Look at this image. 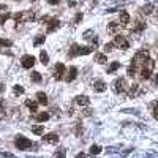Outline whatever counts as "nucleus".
Instances as JSON below:
<instances>
[{
	"label": "nucleus",
	"instance_id": "f257e3e1",
	"mask_svg": "<svg viewBox=\"0 0 158 158\" xmlns=\"http://www.w3.org/2000/svg\"><path fill=\"white\" fill-rule=\"evenodd\" d=\"M153 68H155V62L152 60V59H147L142 65H141V71H139V76H141V79L142 81H145V79H149L150 76H152V71H153Z\"/></svg>",
	"mask_w": 158,
	"mask_h": 158
},
{
	"label": "nucleus",
	"instance_id": "f03ea898",
	"mask_svg": "<svg viewBox=\"0 0 158 158\" xmlns=\"http://www.w3.org/2000/svg\"><path fill=\"white\" fill-rule=\"evenodd\" d=\"M37 19V13L35 11H19L18 14H14V21L16 24H22V22H30Z\"/></svg>",
	"mask_w": 158,
	"mask_h": 158
},
{
	"label": "nucleus",
	"instance_id": "7ed1b4c3",
	"mask_svg": "<svg viewBox=\"0 0 158 158\" xmlns=\"http://www.w3.org/2000/svg\"><path fill=\"white\" fill-rule=\"evenodd\" d=\"M14 145H16V149H19V150H27V149L32 147L33 144H32V141L29 138L19 134V136H16V139H14Z\"/></svg>",
	"mask_w": 158,
	"mask_h": 158
},
{
	"label": "nucleus",
	"instance_id": "20e7f679",
	"mask_svg": "<svg viewBox=\"0 0 158 158\" xmlns=\"http://www.w3.org/2000/svg\"><path fill=\"white\" fill-rule=\"evenodd\" d=\"M147 59H149V51L147 49H141V51H138L136 54H134V57L131 59V63L136 65V66H141Z\"/></svg>",
	"mask_w": 158,
	"mask_h": 158
},
{
	"label": "nucleus",
	"instance_id": "39448f33",
	"mask_svg": "<svg viewBox=\"0 0 158 158\" xmlns=\"http://www.w3.org/2000/svg\"><path fill=\"white\" fill-rule=\"evenodd\" d=\"M127 81H125V77H117L114 82H112V90H114L116 93H123L127 90Z\"/></svg>",
	"mask_w": 158,
	"mask_h": 158
},
{
	"label": "nucleus",
	"instance_id": "423d86ee",
	"mask_svg": "<svg viewBox=\"0 0 158 158\" xmlns=\"http://www.w3.org/2000/svg\"><path fill=\"white\" fill-rule=\"evenodd\" d=\"M114 44H116L117 48L123 49V51L130 49V43H128V40H127L125 37H122V35H116V37H114Z\"/></svg>",
	"mask_w": 158,
	"mask_h": 158
},
{
	"label": "nucleus",
	"instance_id": "0eeeda50",
	"mask_svg": "<svg viewBox=\"0 0 158 158\" xmlns=\"http://www.w3.org/2000/svg\"><path fill=\"white\" fill-rule=\"evenodd\" d=\"M65 73H66V68L63 63H57L54 68V79H57V81H60V79L65 77Z\"/></svg>",
	"mask_w": 158,
	"mask_h": 158
},
{
	"label": "nucleus",
	"instance_id": "6e6552de",
	"mask_svg": "<svg viewBox=\"0 0 158 158\" xmlns=\"http://www.w3.org/2000/svg\"><path fill=\"white\" fill-rule=\"evenodd\" d=\"M35 63H37V59L33 57V55H24V57L21 59V65L24 66L26 70H30Z\"/></svg>",
	"mask_w": 158,
	"mask_h": 158
},
{
	"label": "nucleus",
	"instance_id": "1a4fd4ad",
	"mask_svg": "<svg viewBox=\"0 0 158 158\" xmlns=\"http://www.w3.org/2000/svg\"><path fill=\"white\" fill-rule=\"evenodd\" d=\"M141 93H142V87H141L139 84H133V85H130L128 92H127L128 98H136V97H139Z\"/></svg>",
	"mask_w": 158,
	"mask_h": 158
},
{
	"label": "nucleus",
	"instance_id": "9d476101",
	"mask_svg": "<svg viewBox=\"0 0 158 158\" xmlns=\"http://www.w3.org/2000/svg\"><path fill=\"white\" fill-rule=\"evenodd\" d=\"M76 76H77V68H76V66H70V70H66L63 79H65L66 82H73L74 79H76Z\"/></svg>",
	"mask_w": 158,
	"mask_h": 158
},
{
	"label": "nucleus",
	"instance_id": "9b49d317",
	"mask_svg": "<svg viewBox=\"0 0 158 158\" xmlns=\"http://www.w3.org/2000/svg\"><path fill=\"white\" fill-rule=\"evenodd\" d=\"M43 141L48 144H57L59 142V134L57 133H49L46 136H43Z\"/></svg>",
	"mask_w": 158,
	"mask_h": 158
},
{
	"label": "nucleus",
	"instance_id": "f8f14e48",
	"mask_svg": "<svg viewBox=\"0 0 158 158\" xmlns=\"http://www.w3.org/2000/svg\"><path fill=\"white\" fill-rule=\"evenodd\" d=\"M59 27H60V21H59V19L54 18V19H49V21H48V32H49V33L54 32L55 29H59Z\"/></svg>",
	"mask_w": 158,
	"mask_h": 158
},
{
	"label": "nucleus",
	"instance_id": "ddd939ff",
	"mask_svg": "<svg viewBox=\"0 0 158 158\" xmlns=\"http://www.w3.org/2000/svg\"><path fill=\"white\" fill-rule=\"evenodd\" d=\"M119 22L125 27L128 22H130V14L127 13V11H123V10H120V16H119Z\"/></svg>",
	"mask_w": 158,
	"mask_h": 158
},
{
	"label": "nucleus",
	"instance_id": "4468645a",
	"mask_svg": "<svg viewBox=\"0 0 158 158\" xmlns=\"http://www.w3.org/2000/svg\"><path fill=\"white\" fill-rule=\"evenodd\" d=\"M122 27L123 26L120 24V22H109V24H108V32L109 33H117Z\"/></svg>",
	"mask_w": 158,
	"mask_h": 158
},
{
	"label": "nucleus",
	"instance_id": "2eb2a0df",
	"mask_svg": "<svg viewBox=\"0 0 158 158\" xmlns=\"http://www.w3.org/2000/svg\"><path fill=\"white\" fill-rule=\"evenodd\" d=\"M74 103L77 105V106H89V98L85 97V95H79V97H76L74 98Z\"/></svg>",
	"mask_w": 158,
	"mask_h": 158
},
{
	"label": "nucleus",
	"instance_id": "dca6fc26",
	"mask_svg": "<svg viewBox=\"0 0 158 158\" xmlns=\"http://www.w3.org/2000/svg\"><path fill=\"white\" fill-rule=\"evenodd\" d=\"M93 90L95 92H105L106 90V84L103 82V81H100V79H97V81H93Z\"/></svg>",
	"mask_w": 158,
	"mask_h": 158
},
{
	"label": "nucleus",
	"instance_id": "f3484780",
	"mask_svg": "<svg viewBox=\"0 0 158 158\" xmlns=\"http://www.w3.org/2000/svg\"><path fill=\"white\" fill-rule=\"evenodd\" d=\"M76 55H81V46H77V44H73V46L70 48L68 57L73 59V57H76Z\"/></svg>",
	"mask_w": 158,
	"mask_h": 158
},
{
	"label": "nucleus",
	"instance_id": "a211bd4d",
	"mask_svg": "<svg viewBox=\"0 0 158 158\" xmlns=\"http://www.w3.org/2000/svg\"><path fill=\"white\" fill-rule=\"evenodd\" d=\"M37 100H38L40 105H48V95L44 92H38L37 93Z\"/></svg>",
	"mask_w": 158,
	"mask_h": 158
},
{
	"label": "nucleus",
	"instance_id": "6ab92c4d",
	"mask_svg": "<svg viewBox=\"0 0 158 158\" xmlns=\"http://www.w3.org/2000/svg\"><path fill=\"white\" fill-rule=\"evenodd\" d=\"M95 62L103 65V63H106V62H108V57H106L105 54H101V52H97V54H95Z\"/></svg>",
	"mask_w": 158,
	"mask_h": 158
},
{
	"label": "nucleus",
	"instance_id": "aec40b11",
	"mask_svg": "<svg viewBox=\"0 0 158 158\" xmlns=\"http://www.w3.org/2000/svg\"><path fill=\"white\" fill-rule=\"evenodd\" d=\"M26 106L30 109V112H37V109H38V103H37V101H32V100L26 101Z\"/></svg>",
	"mask_w": 158,
	"mask_h": 158
},
{
	"label": "nucleus",
	"instance_id": "412c9836",
	"mask_svg": "<svg viewBox=\"0 0 158 158\" xmlns=\"http://www.w3.org/2000/svg\"><path fill=\"white\" fill-rule=\"evenodd\" d=\"M37 122H40V123H43V122H46V120H49V112H40V114H37Z\"/></svg>",
	"mask_w": 158,
	"mask_h": 158
},
{
	"label": "nucleus",
	"instance_id": "4be33fe9",
	"mask_svg": "<svg viewBox=\"0 0 158 158\" xmlns=\"http://www.w3.org/2000/svg\"><path fill=\"white\" fill-rule=\"evenodd\" d=\"M145 29V24L142 21H136L134 22V26H133V32H142Z\"/></svg>",
	"mask_w": 158,
	"mask_h": 158
},
{
	"label": "nucleus",
	"instance_id": "5701e85b",
	"mask_svg": "<svg viewBox=\"0 0 158 158\" xmlns=\"http://www.w3.org/2000/svg\"><path fill=\"white\" fill-rule=\"evenodd\" d=\"M120 62H112L111 65H109V68H108V74H111V73H114V71H117L119 68H120Z\"/></svg>",
	"mask_w": 158,
	"mask_h": 158
},
{
	"label": "nucleus",
	"instance_id": "b1692460",
	"mask_svg": "<svg viewBox=\"0 0 158 158\" xmlns=\"http://www.w3.org/2000/svg\"><path fill=\"white\" fill-rule=\"evenodd\" d=\"M136 71H138V66H136V65H133V63H131V65L128 66V68H127V74H128L130 77L136 76Z\"/></svg>",
	"mask_w": 158,
	"mask_h": 158
},
{
	"label": "nucleus",
	"instance_id": "393cba45",
	"mask_svg": "<svg viewBox=\"0 0 158 158\" xmlns=\"http://www.w3.org/2000/svg\"><path fill=\"white\" fill-rule=\"evenodd\" d=\"M153 8H155V6H153V3H147V5H144V6L141 8V11H142L144 14H150L152 11H153Z\"/></svg>",
	"mask_w": 158,
	"mask_h": 158
},
{
	"label": "nucleus",
	"instance_id": "a878e982",
	"mask_svg": "<svg viewBox=\"0 0 158 158\" xmlns=\"http://www.w3.org/2000/svg\"><path fill=\"white\" fill-rule=\"evenodd\" d=\"M150 108H152V116H153V119L158 120V101H153V103L150 105Z\"/></svg>",
	"mask_w": 158,
	"mask_h": 158
},
{
	"label": "nucleus",
	"instance_id": "bb28decb",
	"mask_svg": "<svg viewBox=\"0 0 158 158\" xmlns=\"http://www.w3.org/2000/svg\"><path fill=\"white\" fill-rule=\"evenodd\" d=\"M40 60H41L43 65H48V63H49V55L44 52V51H41V52H40Z\"/></svg>",
	"mask_w": 158,
	"mask_h": 158
},
{
	"label": "nucleus",
	"instance_id": "cd10ccee",
	"mask_svg": "<svg viewBox=\"0 0 158 158\" xmlns=\"http://www.w3.org/2000/svg\"><path fill=\"white\" fill-rule=\"evenodd\" d=\"M30 79H32L33 82L40 84V82H41V73H38V71H33V73H32V76H30Z\"/></svg>",
	"mask_w": 158,
	"mask_h": 158
},
{
	"label": "nucleus",
	"instance_id": "c85d7f7f",
	"mask_svg": "<svg viewBox=\"0 0 158 158\" xmlns=\"http://www.w3.org/2000/svg\"><path fill=\"white\" fill-rule=\"evenodd\" d=\"M13 92H14V95H22V93H24V87L19 85V84H16V85L13 87Z\"/></svg>",
	"mask_w": 158,
	"mask_h": 158
},
{
	"label": "nucleus",
	"instance_id": "c756f323",
	"mask_svg": "<svg viewBox=\"0 0 158 158\" xmlns=\"http://www.w3.org/2000/svg\"><path fill=\"white\" fill-rule=\"evenodd\" d=\"M32 133H35V134H43V133H44V127H43V125L33 127V128H32Z\"/></svg>",
	"mask_w": 158,
	"mask_h": 158
},
{
	"label": "nucleus",
	"instance_id": "7c9ffc66",
	"mask_svg": "<svg viewBox=\"0 0 158 158\" xmlns=\"http://www.w3.org/2000/svg\"><path fill=\"white\" fill-rule=\"evenodd\" d=\"M100 152H101L100 145H92V147H90V155H98Z\"/></svg>",
	"mask_w": 158,
	"mask_h": 158
},
{
	"label": "nucleus",
	"instance_id": "2f4dec72",
	"mask_svg": "<svg viewBox=\"0 0 158 158\" xmlns=\"http://www.w3.org/2000/svg\"><path fill=\"white\" fill-rule=\"evenodd\" d=\"M10 18H11V14H10V13H3L2 16H0V26H3Z\"/></svg>",
	"mask_w": 158,
	"mask_h": 158
},
{
	"label": "nucleus",
	"instance_id": "473e14b6",
	"mask_svg": "<svg viewBox=\"0 0 158 158\" xmlns=\"http://www.w3.org/2000/svg\"><path fill=\"white\" fill-rule=\"evenodd\" d=\"M11 44H13V43H11L10 40H3V38H0V48H10Z\"/></svg>",
	"mask_w": 158,
	"mask_h": 158
},
{
	"label": "nucleus",
	"instance_id": "72a5a7b5",
	"mask_svg": "<svg viewBox=\"0 0 158 158\" xmlns=\"http://www.w3.org/2000/svg\"><path fill=\"white\" fill-rule=\"evenodd\" d=\"M92 37H95L92 30H87V32H84V35H82V38H84V40H90V41H92Z\"/></svg>",
	"mask_w": 158,
	"mask_h": 158
},
{
	"label": "nucleus",
	"instance_id": "f704fd0d",
	"mask_svg": "<svg viewBox=\"0 0 158 158\" xmlns=\"http://www.w3.org/2000/svg\"><path fill=\"white\" fill-rule=\"evenodd\" d=\"M114 46H116V44H114V41H112V43H106V46H105V51H106V52H111L112 49H114Z\"/></svg>",
	"mask_w": 158,
	"mask_h": 158
},
{
	"label": "nucleus",
	"instance_id": "c9c22d12",
	"mask_svg": "<svg viewBox=\"0 0 158 158\" xmlns=\"http://www.w3.org/2000/svg\"><path fill=\"white\" fill-rule=\"evenodd\" d=\"M43 43H44V37H38V38H35V41H33L35 46H40V44H43Z\"/></svg>",
	"mask_w": 158,
	"mask_h": 158
},
{
	"label": "nucleus",
	"instance_id": "e433bc0d",
	"mask_svg": "<svg viewBox=\"0 0 158 158\" xmlns=\"http://www.w3.org/2000/svg\"><path fill=\"white\" fill-rule=\"evenodd\" d=\"M82 18H84V16H82V13H77V14H76V18H74V26H76V24H79V22L82 21Z\"/></svg>",
	"mask_w": 158,
	"mask_h": 158
},
{
	"label": "nucleus",
	"instance_id": "4c0bfd02",
	"mask_svg": "<svg viewBox=\"0 0 158 158\" xmlns=\"http://www.w3.org/2000/svg\"><path fill=\"white\" fill-rule=\"evenodd\" d=\"M81 134H82V128L79 123H76V136H81Z\"/></svg>",
	"mask_w": 158,
	"mask_h": 158
},
{
	"label": "nucleus",
	"instance_id": "58836bf2",
	"mask_svg": "<svg viewBox=\"0 0 158 158\" xmlns=\"http://www.w3.org/2000/svg\"><path fill=\"white\" fill-rule=\"evenodd\" d=\"M48 3H51V5H57V3H60V0H48Z\"/></svg>",
	"mask_w": 158,
	"mask_h": 158
},
{
	"label": "nucleus",
	"instance_id": "ea45409f",
	"mask_svg": "<svg viewBox=\"0 0 158 158\" xmlns=\"http://www.w3.org/2000/svg\"><path fill=\"white\" fill-rule=\"evenodd\" d=\"M54 156H65V152H55Z\"/></svg>",
	"mask_w": 158,
	"mask_h": 158
},
{
	"label": "nucleus",
	"instance_id": "a19ab883",
	"mask_svg": "<svg viewBox=\"0 0 158 158\" xmlns=\"http://www.w3.org/2000/svg\"><path fill=\"white\" fill-rule=\"evenodd\" d=\"M8 8H6V5H0V11H6Z\"/></svg>",
	"mask_w": 158,
	"mask_h": 158
},
{
	"label": "nucleus",
	"instance_id": "79ce46f5",
	"mask_svg": "<svg viewBox=\"0 0 158 158\" xmlns=\"http://www.w3.org/2000/svg\"><path fill=\"white\" fill-rule=\"evenodd\" d=\"M153 84H155V85H158V74H156V76H155V79H153Z\"/></svg>",
	"mask_w": 158,
	"mask_h": 158
},
{
	"label": "nucleus",
	"instance_id": "37998d69",
	"mask_svg": "<svg viewBox=\"0 0 158 158\" xmlns=\"http://www.w3.org/2000/svg\"><path fill=\"white\" fill-rule=\"evenodd\" d=\"M2 156H13V153H6V152H3Z\"/></svg>",
	"mask_w": 158,
	"mask_h": 158
},
{
	"label": "nucleus",
	"instance_id": "c03bdc74",
	"mask_svg": "<svg viewBox=\"0 0 158 158\" xmlns=\"http://www.w3.org/2000/svg\"><path fill=\"white\" fill-rule=\"evenodd\" d=\"M32 2H37V0H32Z\"/></svg>",
	"mask_w": 158,
	"mask_h": 158
},
{
	"label": "nucleus",
	"instance_id": "a18cd8bd",
	"mask_svg": "<svg viewBox=\"0 0 158 158\" xmlns=\"http://www.w3.org/2000/svg\"><path fill=\"white\" fill-rule=\"evenodd\" d=\"M156 11H158V10H156Z\"/></svg>",
	"mask_w": 158,
	"mask_h": 158
}]
</instances>
